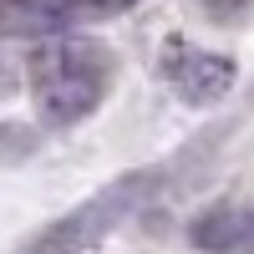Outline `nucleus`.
<instances>
[{
  "instance_id": "f257e3e1",
  "label": "nucleus",
  "mask_w": 254,
  "mask_h": 254,
  "mask_svg": "<svg viewBox=\"0 0 254 254\" xmlns=\"http://www.w3.org/2000/svg\"><path fill=\"white\" fill-rule=\"evenodd\" d=\"M36 107L51 127L92 117L107 97V51L97 41H41L31 51Z\"/></svg>"
},
{
  "instance_id": "f03ea898",
  "label": "nucleus",
  "mask_w": 254,
  "mask_h": 254,
  "mask_svg": "<svg viewBox=\"0 0 254 254\" xmlns=\"http://www.w3.org/2000/svg\"><path fill=\"white\" fill-rule=\"evenodd\" d=\"M153 188H158V173H153V168L127 173V178H117V183H107V188H97L87 203H76L71 214H61L56 224L41 229V234L26 244V254H81V249L102 244L147 193H153Z\"/></svg>"
},
{
  "instance_id": "7ed1b4c3",
  "label": "nucleus",
  "mask_w": 254,
  "mask_h": 254,
  "mask_svg": "<svg viewBox=\"0 0 254 254\" xmlns=\"http://www.w3.org/2000/svg\"><path fill=\"white\" fill-rule=\"evenodd\" d=\"M168 81H173V92L188 102V107H208V102H219L229 87H234V61L224 51L178 46L173 61H168Z\"/></svg>"
},
{
  "instance_id": "20e7f679",
  "label": "nucleus",
  "mask_w": 254,
  "mask_h": 254,
  "mask_svg": "<svg viewBox=\"0 0 254 254\" xmlns=\"http://www.w3.org/2000/svg\"><path fill=\"white\" fill-rule=\"evenodd\" d=\"M239 229H244V208L219 203V208H208V214L193 219L188 244H193V249H208V254H234V249H239Z\"/></svg>"
},
{
  "instance_id": "39448f33",
  "label": "nucleus",
  "mask_w": 254,
  "mask_h": 254,
  "mask_svg": "<svg viewBox=\"0 0 254 254\" xmlns=\"http://www.w3.org/2000/svg\"><path fill=\"white\" fill-rule=\"evenodd\" d=\"M208 20H219V26H239V20L254 15V0H203Z\"/></svg>"
},
{
  "instance_id": "423d86ee",
  "label": "nucleus",
  "mask_w": 254,
  "mask_h": 254,
  "mask_svg": "<svg viewBox=\"0 0 254 254\" xmlns=\"http://www.w3.org/2000/svg\"><path fill=\"white\" fill-rule=\"evenodd\" d=\"M239 249L254 254V208H244V229H239Z\"/></svg>"
},
{
  "instance_id": "0eeeda50",
  "label": "nucleus",
  "mask_w": 254,
  "mask_h": 254,
  "mask_svg": "<svg viewBox=\"0 0 254 254\" xmlns=\"http://www.w3.org/2000/svg\"><path fill=\"white\" fill-rule=\"evenodd\" d=\"M10 92H15V76H10L5 61H0V97H10Z\"/></svg>"
},
{
  "instance_id": "6e6552de",
  "label": "nucleus",
  "mask_w": 254,
  "mask_h": 254,
  "mask_svg": "<svg viewBox=\"0 0 254 254\" xmlns=\"http://www.w3.org/2000/svg\"><path fill=\"white\" fill-rule=\"evenodd\" d=\"M10 26V10H5V0H0V31H5Z\"/></svg>"
}]
</instances>
